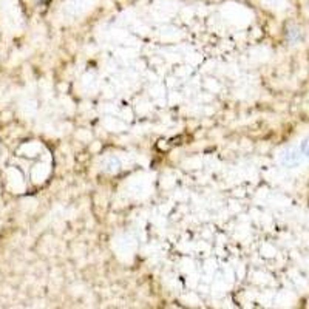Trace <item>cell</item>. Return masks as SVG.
<instances>
[{"label": "cell", "mask_w": 309, "mask_h": 309, "mask_svg": "<svg viewBox=\"0 0 309 309\" xmlns=\"http://www.w3.org/2000/svg\"><path fill=\"white\" fill-rule=\"evenodd\" d=\"M302 150H303V152L309 156V138L303 141V144H302Z\"/></svg>", "instance_id": "1"}]
</instances>
